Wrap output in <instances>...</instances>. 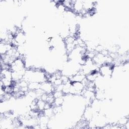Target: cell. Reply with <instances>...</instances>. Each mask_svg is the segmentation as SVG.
Returning a JSON list of instances; mask_svg holds the SVG:
<instances>
[{
    "instance_id": "obj_13",
    "label": "cell",
    "mask_w": 129,
    "mask_h": 129,
    "mask_svg": "<svg viewBox=\"0 0 129 129\" xmlns=\"http://www.w3.org/2000/svg\"><path fill=\"white\" fill-rule=\"evenodd\" d=\"M53 94L54 98H57V97H62L65 96L63 94V93L62 92V91H54L53 92Z\"/></svg>"
},
{
    "instance_id": "obj_12",
    "label": "cell",
    "mask_w": 129,
    "mask_h": 129,
    "mask_svg": "<svg viewBox=\"0 0 129 129\" xmlns=\"http://www.w3.org/2000/svg\"><path fill=\"white\" fill-rule=\"evenodd\" d=\"M56 7L57 10L60 13H64L67 11L66 7L62 3V1H59L58 3L56 4Z\"/></svg>"
},
{
    "instance_id": "obj_11",
    "label": "cell",
    "mask_w": 129,
    "mask_h": 129,
    "mask_svg": "<svg viewBox=\"0 0 129 129\" xmlns=\"http://www.w3.org/2000/svg\"><path fill=\"white\" fill-rule=\"evenodd\" d=\"M45 103H46L45 101H44L40 99H38L37 100V105L38 110L39 111H42L44 110Z\"/></svg>"
},
{
    "instance_id": "obj_8",
    "label": "cell",
    "mask_w": 129,
    "mask_h": 129,
    "mask_svg": "<svg viewBox=\"0 0 129 129\" xmlns=\"http://www.w3.org/2000/svg\"><path fill=\"white\" fill-rule=\"evenodd\" d=\"M62 3L66 7L67 11H72L73 6V1L72 0H64L62 1Z\"/></svg>"
},
{
    "instance_id": "obj_9",
    "label": "cell",
    "mask_w": 129,
    "mask_h": 129,
    "mask_svg": "<svg viewBox=\"0 0 129 129\" xmlns=\"http://www.w3.org/2000/svg\"><path fill=\"white\" fill-rule=\"evenodd\" d=\"M64 102V96L55 98L52 106H62Z\"/></svg>"
},
{
    "instance_id": "obj_3",
    "label": "cell",
    "mask_w": 129,
    "mask_h": 129,
    "mask_svg": "<svg viewBox=\"0 0 129 129\" xmlns=\"http://www.w3.org/2000/svg\"><path fill=\"white\" fill-rule=\"evenodd\" d=\"M40 88L44 93L49 94L53 93L54 91V87L53 84L48 81H46L41 83Z\"/></svg>"
},
{
    "instance_id": "obj_5",
    "label": "cell",
    "mask_w": 129,
    "mask_h": 129,
    "mask_svg": "<svg viewBox=\"0 0 129 129\" xmlns=\"http://www.w3.org/2000/svg\"><path fill=\"white\" fill-rule=\"evenodd\" d=\"M83 9L87 12H89L95 9L96 3L91 1H83Z\"/></svg>"
},
{
    "instance_id": "obj_1",
    "label": "cell",
    "mask_w": 129,
    "mask_h": 129,
    "mask_svg": "<svg viewBox=\"0 0 129 129\" xmlns=\"http://www.w3.org/2000/svg\"><path fill=\"white\" fill-rule=\"evenodd\" d=\"M114 64L104 63L100 66L98 69V72L101 76L104 78H111L113 75Z\"/></svg>"
},
{
    "instance_id": "obj_14",
    "label": "cell",
    "mask_w": 129,
    "mask_h": 129,
    "mask_svg": "<svg viewBox=\"0 0 129 129\" xmlns=\"http://www.w3.org/2000/svg\"><path fill=\"white\" fill-rule=\"evenodd\" d=\"M62 82L60 78H59V79H56L54 81V82L52 83L54 87H56V86H58L59 85H60L61 84H62Z\"/></svg>"
},
{
    "instance_id": "obj_4",
    "label": "cell",
    "mask_w": 129,
    "mask_h": 129,
    "mask_svg": "<svg viewBox=\"0 0 129 129\" xmlns=\"http://www.w3.org/2000/svg\"><path fill=\"white\" fill-rule=\"evenodd\" d=\"M83 10V1H73V6L72 12L74 13L79 15Z\"/></svg>"
},
{
    "instance_id": "obj_6",
    "label": "cell",
    "mask_w": 129,
    "mask_h": 129,
    "mask_svg": "<svg viewBox=\"0 0 129 129\" xmlns=\"http://www.w3.org/2000/svg\"><path fill=\"white\" fill-rule=\"evenodd\" d=\"M41 83L37 82H30L28 83V87L29 90L36 91V90L40 88Z\"/></svg>"
},
{
    "instance_id": "obj_2",
    "label": "cell",
    "mask_w": 129,
    "mask_h": 129,
    "mask_svg": "<svg viewBox=\"0 0 129 129\" xmlns=\"http://www.w3.org/2000/svg\"><path fill=\"white\" fill-rule=\"evenodd\" d=\"M14 39L18 45H24L26 41V37L24 31L20 30L15 35Z\"/></svg>"
},
{
    "instance_id": "obj_7",
    "label": "cell",
    "mask_w": 129,
    "mask_h": 129,
    "mask_svg": "<svg viewBox=\"0 0 129 129\" xmlns=\"http://www.w3.org/2000/svg\"><path fill=\"white\" fill-rule=\"evenodd\" d=\"M43 112L44 115L45 116H47V117H48L50 119L52 118V117H54V116L55 115L54 112L52 107H51L49 108H47V109H44L43 111Z\"/></svg>"
},
{
    "instance_id": "obj_10",
    "label": "cell",
    "mask_w": 129,
    "mask_h": 129,
    "mask_svg": "<svg viewBox=\"0 0 129 129\" xmlns=\"http://www.w3.org/2000/svg\"><path fill=\"white\" fill-rule=\"evenodd\" d=\"M71 85V82H69L66 84H63L62 92L64 95H67L70 94V90Z\"/></svg>"
}]
</instances>
